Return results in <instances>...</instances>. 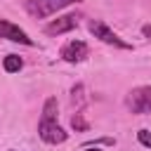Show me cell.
<instances>
[{"mask_svg":"<svg viewBox=\"0 0 151 151\" xmlns=\"http://www.w3.org/2000/svg\"><path fill=\"white\" fill-rule=\"evenodd\" d=\"M0 38L9 40V42H19V45H26V47H33V38H28V33L24 28H19L17 24L7 21V19H0Z\"/></svg>","mask_w":151,"mask_h":151,"instance_id":"obj_5","label":"cell"},{"mask_svg":"<svg viewBox=\"0 0 151 151\" xmlns=\"http://www.w3.org/2000/svg\"><path fill=\"white\" fill-rule=\"evenodd\" d=\"M2 68H5L7 73H19V71L24 68V59L17 57V54H7V57L2 59Z\"/></svg>","mask_w":151,"mask_h":151,"instance_id":"obj_8","label":"cell"},{"mask_svg":"<svg viewBox=\"0 0 151 151\" xmlns=\"http://www.w3.org/2000/svg\"><path fill=\"white\" fill-rule=\"evenodd\" d=\"M38 134L45 144H64L68 132L57 123V97H47L42 104V116L38 123Z\"/></svg>","mask_w":151,"mask_h":151,"instance_id":"obj_1","label":"cell"},{"mask_svg":"<svg viewBox=\"0 0 151 151\" xmlns=\"http://www.w3.org/2000/svg\"><path fill=\"white\" fill-rule=\"evenodd\" d=\"M125 106L137 116L151 113V85H139V87L130 90L125 97Z\"/></svg>","mask_w":151,"mask_h":151,"instance_id":"obj_3","label":"cell"},{"mask_svg":"<svg viewBox=\"0 0 151 151\" xmlns=\"http://www.w3.org/2000/svg\"><path fill=\"white\" fill-rule=\"evenodd\" d=\"M87 28H90V33H92L94 38H99V40H101V42H106V45H113V47H118V50H130V47H132L127 40H123L118 33H113V31H111L101 19H92Z\"/></svg>","mask_w":151,"mask_h":151,"instance_id":"obj_4","label":"cell"},{"mask_svg":"<svg viewBox=\"0 0 151 151\" xmlns=\"http://www.w3.org/2000/svg\"><path fill=\"white\" fill-rule=\"evenodd\" d=\"M76 2H80V0H26V12L35 19H45Z\"/></svg>","mask_w":151,"mask_h":151,"instance_id":"obj_2","label":"cell"},{"mask_svg":"<svg viewBox=\"0 0 151 151\" xmlns=\"http://www.w3.org/2000/svg\"><path fill=\"white\" fill-rule=\"evenodd\" d=\"M59 54H61L64 61H68V64H78V61L87 59L90 47H87V42H83V40H68V42L61 47Z\"/></svg>","mask_w":151,"mask_h":151,"instance_id":"obj_6","label":"cell"},{"mask_svg":"<svg viewBox=\"0 0 151 151\" xmlns=\"http://www.w3.org/2000/svg\"><path fill=\"white\" fill-rule=\"evenodd\" d=\"M137 139H139L142 146L151 149V132H149V130H139V132H137Z\"/></svg>","mask_w":151,"mask_h":151,"instance_id":"obj_9","label":"cell"},{"mask_svg":"<svg viewBox=\"0 0 151 151\" xmlns=\"http://www.w3.org/2000/svg\"><path fill=\"white\" fill-rule=\"evenodd\" d=\"M73 127H78V130H85V127H87V123L80 118V113H76V116H73Z\"/></svg>","mask_w":151,"mask_h":151,"instance_id":"obj_10","label":"cell"},{"mask_svg":"<svg viewBox=\"0 0 151 151\" xmlns=\"http://www.w3.org/2000/svg\"><path fill=\"white\" fill-rule=\"evenodd\" d=\"M83 151H101V149H97V146H94V149H83Z\"/></svg>","mask_w":151,"mask_h":151,"instance_id":"obj_12","label":"cell"},{"mask_svg":"<svg viewBox=\"0 0 151 151\" xmlns=\"http://www.w3.org/2000/svg\"><path fill=\"white\" fill-rule=\"evenodd\" d=\"M78 26V17L76 14H66V17H59L54 21H50L45 26V33L47 35H61V33H68Z\"/></svg>","mask_w":151,"mask_h":151,"instance_id":"obj_7","label":"cell"},{"mask_svg":"<svg viewBox=\"0 0 151 151\" xmlns=\"http://www.w3.org/2000/svg\"><path fill=\"white\" fill-rule=\"evenodd\" d=\"M142 35L151 40V24H146V26H142Z\"/></svg>","mask_w":151,"mask_h":151,"instance_id":"obj_11","label":"cell"}]
</instances>
